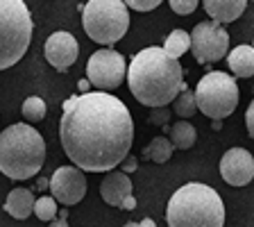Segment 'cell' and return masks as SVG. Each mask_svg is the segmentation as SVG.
<instances>
[{
    "instance_id": "9a60e30c",
    "label": "cell",
    "mask_w": 254,
    "mask_h": 227,
    "mask_svg": "<svg viewBox=\"0 0 254 227\" xmlns=\"http://www.w3.org/2000/svg\"><path fill=\"white\" fill-rule=\"evenodd\" d=\"M5 212L11 218H18V221H25L32 212H34V193L25 186L21 189L9 191V196L5 200Z\"/></svg>"
},
{
    "instance_id": "2e32d148",
    "label": "cell",
    "mask_w": 254,
    "mask_h": 227,
    "mask_svg": "<svg viewBox=\"0 0 254 227\" xmlns=\"http://www.w3.org/2000/svg\"><path fill=\"white\" fill-rule=\"evenodd\" d=\"M227 64L232 73L241 79H248L254 75V48L243 43V46H236L234 50L227 53Z\"/></svg>"
},
{
    "instance_id": "277c9868",
    "label": "cell",
    "mask_w": 254,
    "mask_h": 227,
    "mask_svg": "<svg viewBox=\"0 0 254 227\" xmlns=\"http://www.w3.org/2000/svg\"><path fill=\"white\" fill-rule=\"evenodd\" d=\"M46 161V141L27 123L0 132V173L9 180H32Z\"/></svg>"
},
{
    "instance_id": "d6a6232c",
    "label": "cell",
    "mask_w": 254,
    "mask_h": 227,
    "mask_svg": "<svg viewBox=\"0 0 254 227\" xmlns=\"http://www.w3.org/2000/svg\"><path fill=\"white\" fill-rule=\"evenodd\" d=\"M211 130H213V132H218V130H222V123H220V121H213V123H211Z\"/></svg>"
},
{
    "instance_id": "836d02e7",
    "label": "cell",
    "mask_w": 254,
    "mask_h": 227,
    "mask_svg": "<svg viewBox=\"0 0 254 227\" xmlns=\"http://www.w3.org/2000/svg\"><path fill=\"white\" fill-rule=\"evenodd\" d=\"M125 227H138V223H127Z\"/></svg>"
},
{
    "instance_id": "ba28073f",
    "label": "cell",
    "mask_w": 254,
    "mask_h": 227,
    "mask_svg": "<svg viewBox=\"0 0 254 227\" xmlns=\"http://www.w3.org/2000/svg\"><path fill=\"white\" fill-rule=\"evenodd\" d=\"M190 37V53L197 64L220 62L229 53V32L213 21H202L193 27Z\"/></svg>"
},
{
    "instance_id": "f546056e",
    "label": "cell",
    "mask_w": 254,
    "mask_h": 227,
    "mask_svg": "<svg viewBox=\"0 0 254 227\" xmlns=\"http://www.w3.org/2000/svg\"><path fill=\"white\" fill-rule=\"evenodd\" d=\"M77 86H79V91H82V93H89V89H91L89 79H79V82H77Z\"/></svg>"
},
{
    "instance_id": "d4e9b609",
    "label": "cell",
    "mask_w": 254,
    "mask_h": 227,
    "mask_svg": "<svg viewBox=\"0 0 254 227\" xmlns=\"http://www.w3.org/2000/svg\"><path fill=\"white\" fill-rule=\"evenodd\" d=\"M125 7H129V9H136V11H150L154 9V7H159V0H127Z\"/></svg>"
},
{
    "instance_id": "9c48e42d",
    "label": "cell",
    "mask_w": 254,
    "mask_h": 227,
    "mask_svg": "<svg viewBox=\"0 0 254 227\" xmlns=\"http://www.w3.org/2000/svg\"><path fill=\"white\" fill-rule=\"evenodd\" d=\"M125 73H127L125 57L118 50H111V48L95 50L89 57V62H86L89 84L95 86L98 91H102V93L118 89L123 84V79H125Z\"/></svg>"
},
{
    "instance_id": "4fadbf2b",
    "label": "cell",
    "mask_w": 254,
    "mask_h": 227,
    "mask_svg": "<svg viewBox=\"0 0 254 227\" xmlns=\"http://www.w3.org/2000/svg\"><path fill=\"white\" fill-rule=\"evenodd\" d=\"M100 196L107 205L121 209L123 200L127 196H132V180L121 170H109L107 177L100 182Z\"/></svg>"
},
{
    "instance_id": "5bb4252c",
    "label": "cell",
    "mask_w": 254,
    "mask_h": 227,
    "mask_svg": "<svg viewBox=\"0 0 254 227\" xmlns=\"http://www.w3.org/2000/svg\"><path fill=\"white\" fill-rule=\"evenodd\" d=\"M206 14L211 16V21L222 25V23H234L238 16L245 11L248 2L245 0H204L202 2Z\"/></svg>"
},
{
    "instance_id": "1f68e13d",
    "label": "cell",
    "mask_w": 254,
    "mask_h": 227,
    "mask_svg": "<svg viewBox=\"0 0 254 227\" xmlns=\"http://www.w3.org/2000/svg\"><path fill=\"white\" fill-rule=\"evenodd\" d=\"M37 189H39V191L48 189V180H46V177H41V180H39V182H37Z\"/></svg>"
},
{
    "instance_id": "e0dca14e",
    "label": "cell",
    "mask_w": 254,
    "mask_h": 227,
    "mask_svg": "<svg viewBox=\"0 0 254 227\" xmlns=\"http://www.w3.org/2000/svg\"><path fill=\"white\" fill-rule=\"evenodd\" d=\"M168 141L173 146V150H189L193 148V143L197 141V132L195 127L186 121H180L175 125L168 127Z\"/></svg>"
},
{
    "instance_id": "30bf717a",
    "label": "cell",
    "mask_w": 254,
    "mask_h": 227,
    "mask_svg": "<svg viewBox=\"0 0 254 227\" xmlns=\"http://www.w3.org/2000/svg\"><path fill=\"white\" fill-rule=\"evenodd\" d=\"M48 189L55 202H62L64 207L77 205L86 196V175L75 166H59L48 180Z\"/></svg>"
},
{
    "instance_id": "ffe728a7",
    "label": "cell",
    "mask_w": 254,
    "mask_h": 227,
    "mask_svg": "<svg viewBox=\"0 0 254 227\" xmlns=\"http://www.w3.org/2000/svg\"><path fill=\"white\" fill-rule=\"evenodd\" d=\"M21 111L27 123H39L46 118V102H43L39 95H30V98H25Z\"/></svg>"
},
{
    "instance_id": "8992f818",
    "label": "cell",
    "mask_w": 254,
    "mask_h": 227,
    "mask_svg": "<svg viewBox=\"0 0 254 227\" xmlns=\"http://www.w3.org/2000/svg\"><path fill=\"white\" fill-rule=\"evenodd\" d=\"M82 11L86 37L100 46H114L129 30V11L121 0H89Z\"/></svg>"
},
{
    "instance_id": "cb8c5ba5",
    "label": "cell",
    "mask_w": 254,
    "mask_h": 227,
    "mask_svg": "<svg viewBox=\"0 0 254 227\" xmlns=\"http://www.w3.org/2000/svg\"><path fill=\"white\" fill-rule=\"evenodd\" d=\"M170 7H173L175 14L189 16V14H193V11L197 9V0H173Z\"/></svg>"
},
{
    "instance_id": "6da1fadb",
    "label": "cell",
    "mask_w": 254,
    "mask_h": 227,
    "mask_svg": "<svg viewBox=\"0 0 254 227\" xmlns=\"http://www.w3.org/2000/svg\"><path fill=\"white\" fill-rule=\"evenodd\" d=\"M64 152L82 173H107L123 164L134 141L132 114L116 95L89 91L64 102L59 121Z\"/></svg>"
},
{
    "instance_id": "83f0119b",
    "label": "cell",
    "mask_w": 254,
    "mask_h": 227,
    "mask_svg": "<svg viewBox=\"0 0 254 227\" xmlns=\"http://www.w3.org/2000/svg\"><path fill=\"white\" fill-rule=\"evenodd\" d=\"M59 218H55V221H50V227H68V223H66V218H68V209H59Z\"/></svg>"
},
{
    "instance_id": "3957f363",
    "label": "cell",
    "mask_w": 254,
    "mask_h": 227,
    "mask_svg": "<svg viewBox=\"0 0 254 227\" xmlns=\"http://www.w3.org/2000/svg\"><path fill=\"white\" fill-rule=\"evenodd\" d=\"M168 227H222L225 205L216 189L200 182L180 186L166 207Z\"/></svg>"
},
{
    "instance_id": "ac0fdd59",
    "label": "cell",
    "mask_w": 254,
    "mask_h": 227,
    "mask_svg": "<svg viewBox=\"0 0 254 227\" xmlns=\"http://www.w3.org/2000/svg\"><path fill=\"white\" fill-rule=\"evenodd\" d=\"M173 146L166 137H154L152 141L143 148V159H150L154 164H166L170 157H173Z\"/></svg>"
},
{
    "instance_id": "603a6c76",
    "label": "cell",
    "mask_w": 254,
    "mask_h": 227,
    "mask_svg": "<svg viewBox=\"0 0 254 227\" xmlns=\"http://www.w3.org/2000/svg\"><path fill=\"white\" fill-rule=\"evenodd\" d=\"M170 114L173 111L168 109V107H159V109H152L150 111V116H148V123L150 125H168L170 123Z\"/></svg>"
},
{
    "instance_id": "f1b7e54d",
    "label": "cell",
    "mask_w": 254,
    "mask_h": 227,
    "mask_svg": "<svg viewBox=\"0 0 254 227\" xmlns=\"http://www.w3.org/2000/svg\"><path fill=\"white\" fill-rule=\"evenodd\" d=\"M121 209H127V212H132V209H136V198H134V196H127L125 200H123Z\"/></svg>"
},
{
    "instance_id": "7c38bea8",
    "label": "cell",
    "mask_w": 254,
    "mask_h": 227,
    "mask_svg": "<svg viewBox=\"0 0 254 227\" xmlns=\"http://www.w3.org/2000/svg\"><path fill=\"white\" fill-rule=\"evenodd\" d=\"M222 180L232 186H248L254 177V159L245 148H232L220 159Z\"/></svg>"
},
{
    "instance_id": "7a4b0ae2",
    "label": "cell",
    "mask_w": 254,
    "mask_h": 227,
    "mask_svg": "<svg viewBox=\"0 0 254 227\" xmlns=\"http://www.w3.org/2000/svg\"><path fill=\"white\" fill-rule=\"evenodd\" d=\"M127 82L134 98L150 109L170 105L186 89L182 64L159 46L143 48L134 55L127 66Z\"/></svg>"
},
{
    "instance_id": "5b68a950",
    "label": "cell",
    "mask_w": 254,
    "mask_h": 227,
    "mask_svg": "<svg viewBox=\"0 0 254 227\" xmlns=\"http://www.w3.org/2000/svg\"><path fill=\"white\" fill-rule=\"evenodd\" d=\"M32 14L23 0H0V71L21 62L32 41Z\"/></svg>"
},
{
    "instance_id": "d6986e66",
    "label": "cell",
    "mask_w": 254,
    "mask_h": 227,
    "mask_svg": "<svg viewBox=\"0 0 254 227\" xmlns=\"http://www.w3.org/2000/svg\"><path fill=\"white\" fill-rule=\"evenodd\" d=\"M161 50H164L168 57H173V59H177V62H180L182 55L190 50L189 32H186V30H173L168 34V39H166V43H164V48H161Z\"/></svg>"
},
{
    "instance_id": "44dd1931",
    "label": "cell",
    "mask_w": 254,
    "mask_h": 227,
    "mask_svg": "<svg viewBox=\"0 0 254 227\" xmlns=\"http://www.w3.org/2000/svg\"><path fill=\"white\" fill-rule=\"evenodd\" d=\"M173 111L180 118H190V116H193V114L197 111L195 98H193V91H189V89L182 91V93L173 100Z\"/></svg>"
},
{
    "instance_id": "7402d4cb",
    "label": "cell",
    "mask_w": 254,
    "mask_h": 227,
    "mask_svg": "<svg viewBox=\"0 0 254 227\" xmlns=\"http://www.w3.org/2000/svg\"><path fill=\"white\" fill-rule=\"evenodd\" d=\"M57 212L59 209H57V202H55L53 196H41L34 200V214H37L39 221H43V223L55 221V218H57Z\"/></svg>"
},
{
    "instance_id": "4316f807",
    "label": "cell",
    "mask_w": 254,
    "mask_h": 227,
    "mask_svg": "<svg viewBox=\"0 0 254 227\" xmlns=\"http://www.w3.org/2000/svg\"><path fill=\"white\" fill-rule=\"evenodd\" d=\"M245 125H248V134L254 137V102H250L248 111H245Z\"/></svg>"
},
{
    "instance_id": "484cf974",
    "label": "cell",
    "mask_w": 254,
    "mask_h": 227,
    "mask_svg": "<svg viewBox=\"0 0 254 227\" xmlns=\"http://www.w3.org/2000/svg\"><path fill=\"white\" fill-rule=\"evenodd\" d=\"M121 173H125V175H129V173H134V170L138 168V159L136 157H132V154H127L125 159H123V164H121Z\"/></svg>"
},
{
    "instance_id": "52a82bcc",
    "label": "cell",
    "mask_w": 254,
    "mask_h": 227,
    "mask_svg": "<svg viewBox=\"0 0 254 227\" xmlns=\"http://www.w3.org/2000/svg\"><path fill=\"white\" fill-rule=\"evenodd\" d=\"M193 98H195V107L204 116H209L211 121H222L232 116L238 107V84L232 75L222 71H209L197 82Z\"/></svg>"
},
{
    "instance_id": "4dcf8cb0",
    "label": "cell",
    "mask_w": 254,
    "mask_h": 227,
    "mask_svg": "<svg viewBox=\"0 0 254 227\" xmlns=\"http://www.w3.org/2000/svg\"><path fill=\"white\" fill-rule=\"evenodd\" d=\"M138 227H157V223H154L152 218H143V221L138 223Z\"/></svg>"
},
{
    "instance_id": "8fae6325",
    "label": "cell",
    "mask_w": 254,
    "mask_h": 227,
    "mask_svg": "<svg viewBox=\"0 0 254 227\" xmlns=\"http://www.w3.org/2000/svg\"><path fill=\"white\" fill-rule=\"evenodd\" d=\"M43 53H46V59L53 69H57L59 73H66V71L77 62L79 43L70 32L59 30V32H53V34L46 39Z\"/></svg>"
}]
</instances>
